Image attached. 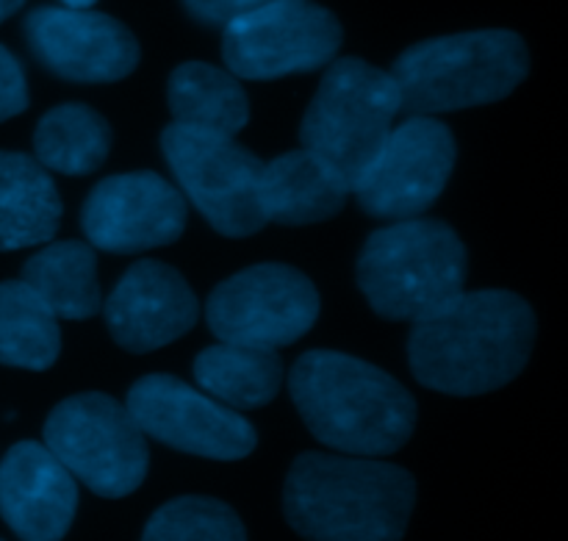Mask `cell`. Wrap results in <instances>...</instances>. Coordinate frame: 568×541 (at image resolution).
Wrapping results in <instances>:
<instances>
[{"label":"cell","instance_id":"17","mask_svg":"<svg viewBox=\"0 0 568 541\" xmlns=\"http://www.w3.org/2000/svg\"><path fill=\"white\" fill-rule=\"evenodd\" d=\"M349 189L311 150H288L266 161L258 176V206L266 222L314 226L336 217Z\"/></svg>","mask_w":568,"mask_h":541},{"label":"cell","instance_id":"16","mask_svg":"<svg viewBox=\"0 0 568 541\" xmlns=\"http://www.w3.org/2000/svg\"><path fill=\"white\" fill-rule=\"evenodd\" d=\"M78 511V481L44 444L20 442L0 461V517L22 541H61Z\"/></svg>","mask_w":568,"mask_h":541},{"label":"cell","instance_id":"2","mask_svg":"<svg viewBox=\"0 0 568 541\" xmlns=\"http://www.w3.org/2000/svg\"><path fill=\"white\" fill-rule=\"evenodd\" d=\"M288 392L308 431L344 455H392L414 437V394L355 355L308 350L288 372Z\"/></svg>","mask_w":568,"mask_h":541},{"label":"cell","instance_id":"1","mask_svg":"<svg viewBox=\"0 0 568 541\" xmlns=\"http://www.w3.org/2000/svg\"><path fill=\"white\" fill-rule=\"evenodd\" d=\"M536 344L530 303L505 289L464 292L449 309L414 322L408 337L416 381L455 398H475L514 381Z\"/></svg>","mask_w":568,"mask_h":541},{"label":"cell","instance_id":"13","mask_svg":"<svg viewBox=\"0 0 568 541\" xmlns=\"http://www.w3.org/2000/svg\"><path fill=\"white\" fill-rule=\"evenodd\" d=\"M189 206L178 187L159 172H125L89 192L81 226L89 244L105 253H142L181 239Z\"/></svg>","mask_w":568,"mask_h":541},{"label":"cell","instance_id":"12","mask_svg":"<svg viewBox=\"0 0 568 541\" xmlns=\"http://www.w3.org/2000/svg\"><path fill=\"white\" fill-rule=\"evenodd\" d=\"M125 409L144 437L181 453L214 461L247 459L258 444L239 411L172 375H144L128 392Z\"/></svg>","mask_w":568,"mask_h":541},{"label":"cell","instance_id":"23","mask_svg":"<svg viewBox=\"0 0 568 541\" xmlns=\"http://www.w3.org/2000/svg\"><path fill=\"white\" fill-rule=\"evenodd\" d=\"M59 353V317L26 281L0 283V364L44 372Z\"/></svg>","mask_w":568,"mask_h":541},{"label":"cell","instance_id":"21","mask_svg":"<svg viewBox=\"0 0 568 541\" xmlns=\"http://www.w3.org/2000/svg\"><path fill=\"white\" fill-rule=\"evenodd\" d=\"M172 117L178 126L236 137L250 120V100L236 76L205 61H186L170 78Z\"/></svg>","mask_w":568,"mask_h":541},{"label":"cell","instance_id":"18","mask_svg":"<svg viewBox=\"0 0 568 541\" xmlns=\"http://www.w3.org/2000/svg\"><path fill=\"white\" fill-rule=\"evenodd\" d=\"M61 198L50 172L26 153L0 150V253L55 237Z\"/></svg>","mask_w":568,"mask_h":541},{"label":"cell","instance_id":"5","mask_svg":"<svg viewBox=\"0 0 568 541\" xmlns=\"http://www.w3.org/2000/svg\"><path fill=\"white\" fill-rule=\"evenodd\" d=\"M530 72V53L514 31H466L427 39L394 61L399 109L408 117L444 114L508 98Z\"/></svg>","mask_w":568,"mask_h":541},{"label":"cell","instance_id":"7","mask_svg":"<svg viewBox=\"0 0 568 541\" xmlns=\"http://www.w3.org/2000/svg\"><path fill=\"white\" fill-rule=\"evenodd\" d=\"M44 448L98 498H128L150 470L148 439L131 411L100 392L61 400L44 422Z\"/></svg>","mask_w":568,"mask_h":541},{"label":"cell","instance_id":"29","mask_svg":"<svg viewBox=\"0 0 568 541\" xmlns=\"http://www.w3.org/2000/svg\"><path fill=\"white\" fill-rule=\"evenodd\" d=\"M0 541H3V539H0Z\"/></svg>","mask_w":568,"mask_h":541},{"label":"cell","instance_id":"24","mask_svg":"<svg viewBox=\"0 0 568 541\" xmlns=\"http://www.w3.org/2000/svg\"><path fill=\"white\" fill-rule=\"evenodd\" d=\"M142 541H247V531L227 503L192 494L161 505Z\"/></svg>","mask_w":568,"mask_h":541},{"label":"cell","instance_id":"10","mask_svg":"<svg viewBox=\"0 0 568 541\" xmlns=\"http://www.w3.org/2000/svg\"><path fill=\"white\" fill-rule=\"evenodd\" d=\"M336 14L311 0H277L227 22L222 59L236 78H272L314 72L331 64L342 48Z\"/></svg>","mask_w":568,"mask_h":541},{"label":"cell","instance_id":"22","mask_svg":"<svg viewBox=\"0 0 568 541\" xmlns=\"http://www.w3.org/2000/svg\"><path fill=\"white\" fill-rule=\"evenodd\" d=\"M111 126L87 103L50 109L33 131V150L44 170L61 176H89L100 170L111 150Z\"/></svg>","mask_w":568,"mask_h":541},{"label":"cell","instance_id":"28","mask_svg":"<svg viewBox=\"0 0 568 541\" xmlns=\"http://www.w3.org/2000/svg\"><path fill=\"white\" fill-rule=\"evenodd\" d=\"M98 0H61V6L64 9H89V6H94Z\"/></svg>","mask_w":568,"mask_h":541},{"label":"cell","instance_id":"20","mask_svg":"<svg viewBox=\"0 0 568 541\" xmlns=\"http://www.w3.org/2000/svg\"><path fill=\"white\" fill-rule=\"evenodd\" d=\"M20 281H26L59 320H92L103 309L92 244H48L26 261Z\"/></svg>","mask_w":568,"mask_h":541},{"label":"cell","instance_id":"4","mask_svg":"<svg viewBox=\"0 0 568 541\" xmlns=\"http://www.w3.org/2000/svg\"><path fill=\"white\" fill-rule=\"evenodd\" d=\"M469 256L442 220H397L366 239L358 287L383 320L422 322L466 292Z\"/></svg>","mask_w":568,"mask_h":541},{"label":"cell","instance_id":"25","mask_svg":"<svg viewBox=\"0 0 568 541\" xmlns=\"http://www.w3.org/2000/svg\"><path fill=\"white\" fill-rule=\"evenodd\" d=\"M28 109V81L22 64L9 48L0 44V122Z\"/></svg>","mask_w":568,"mask_h":541},{"label":"cell","instance_id":"3","mask_svg":"<svg viewBox=\"0 0 568 541\" xmlns=\"http://www.w3.org/2000/svg\"><path fill=\"white\" fill-rule=\"evenodd\" d=\"M414 503L408 470L364 455L303 453L283 487L286 522L308 541H403Z\"/></svg>","mask_w":568,"mask_h":541},{"label":"cell","instance_id":"6","mask_svg":"<svg viewBox=\"0 0 568 541\" xmlns=\"http://www.w3.org/2000/svg\"><path fill=\"white\" fill-rule=\"evenodd\" d=\"M399 89L392 72L364 59H333L300 126L303 148L353 192L394 131Z\"/></svg>","mask_w":568,"mask_h":541},{"label":"cell","instance_id":"19","mask_svg":"<svg viewBox=\"0 0 568 541\" xmlns=\"http://www.w3.org/2000/svg\"><path fill=\"white\" fill-rule=\"evenodd\" d=\"M194 381L227 409L250 411L277 398L283 387V364L277 350L220 342L194 359Z\"/></svg>","mask_w":568,"mask_h":541},{"label":"cell","instance_id":"15","mask_svg":"<svg viewBox=\"0 0 568 541\" xmlns=\"http://www.w3.org/2000/svg\"><path fill=\"white\" fill-rule=\"evenodd\" d=\"M103 317L120 348L153 353L192 331L200 305L175 267L144 259L120 278L103 303Z\"/></svg>","mask_w":568,"mask_h":541},{"label":"cell","instance_id":"14","mask_svg":"<svg viewBox=\"0 0 568 541\" xmlns=\"http://www.w3.org/2000/svg\"><path fill=\"white\" fill-rule=\"evenodd\" d=\"M33 59L75 83H111L139 64V42L120 20L92 9L39 6L22 22Z\"/></svg>","mask_w":568,"mask_h":541},{"label":"cell","instance_id":"8","mask_svg":"<svg viewBox=\"0 0 568 541\" xmlns=\"http://www.w3.org/2000/svg\"><path fill=\"white\" fill-rule=\"evenodd\" d=\"M161 150L172 176L194 209L222 237L244 239L266 226L258 206V176L264 161L233 137L172 126L161 133Z\"/></svg>","mask_w":568,"mask_h":541},{"label":"cell","instance_id":"26","mask_svg":"<svg viewBox=\"0 0 568 541\" xmlns=\"http://www.w3.org/2000/svg\"><path fill=\"white\" fill-rule=\"evenodd\" d=\"M277 3V0H183L189 14L203 26H220L225 28L227 22L239 20V17L250 14L255 9Z\"/></svg>","mask_w":568,"mask_h":541},{"label":"cell","instance_id":"11","mask_svg":"<svg viewBox=\"0 0 568 541\" xmlns=\"http://www.w3.org/2000/svg\"><path fill=\"white\" fill-rule=\"evenodd\" d=\"M455 153V137L442 120L408 117L388 133L353 194L375 220H414L442 198Z\"/></svg>","mask_w":568,"mask_h":541},{"label":"cell","instance_id":"9","mask_svg":"<svg viewBox=\"0 0 568 541\" xmlns=\"http://www.w3.org/2000/svg\"><path fill=\"white\" fill-rule=\"evenodd\" d=\"M320 317V292L288 264L236 272L211 292L205 320L220 342L281 350L303 339Z\"/></svg>","mask_w":568,"mask_h":541},{"label":"cell","instance_id":"27","mask_svg":"<svg viewBox=\"0 0 568 541\" xmlns=\"http://www.w3.org/2000/svg\"><path fill=\"white\" fill-rule=\"evenodd\" d=\"M26 6V0H0V22L9 20L14 11H20Z\"/></svg>","mask_w":568,"mask_h":541}]
</instances>
